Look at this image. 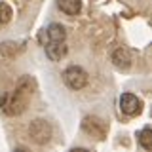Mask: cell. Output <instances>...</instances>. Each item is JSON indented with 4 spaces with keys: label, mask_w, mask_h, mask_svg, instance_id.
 <instances>
[{
    "label": "cell",
    "mask_w": 152,
    "mask_h": 152,
    "mask_svg": "<svg viewBox=\"0 0 152 152\" xmlns=\"http://www.w3.org/2000/svg\"><path fill=\"white\" fill-rule=\"evenodd\" d=\"M31 97H32V82L28 78H23L21 82L15 86L13 93L10 95V99L6 101V104H4V112H6L8 116H17V114H21L27 108Z\"/></svg>",
    "instance_id": "6da1fadb"
},
{
    "label": "cell",
    "mask_w": 152,
    "mask_h": 152,
    "mask_svg": "<svg viewBox=\"0 0 152 152\" xmlns=\"http://www.w3.org/2000/svg\"><path fill=\"white\" fill-rule=\"evenodd\" d=\"M82 129L88 133V135L95 137V139L103 141L107 137V131H108V126L107 122L101 120L99 116H86L82 120Z\"/></svg>",
    "instance_id": "7a4b0ae2"
},
{
    "label": "cell",
    "mask_w": 152,
    "mask_h": 152,
    "mask_svg": "<svg viewBox=\"0 0 152 152\" xmlns=\"http://www.w3.org/2000/svg\"><path fill=\"white\" fill-rule=\"evenodd\" d=\"M65 84L69 86L70 89H82L86 84H88V72L78 65H72L63 72Z\"/></svg>",
    "instance_id": "3957f363"
},
{
    "label": "cell",
    "mask_w": 152,
    "mask_h": 152,
    "mask_svg": "<svg viewBox=\"0 0 152 152\" xmlns=\"http://www.w3.org/2000/svg\"><path fill=\"white\" fill-rule=\"evenodd\" d=\"M28 137L36 142V145H46L51 137V127L46 120H34L28 126Z\"/></svg>",
    "instance_id": "277c9868"
},
{
    "label": "cell",
    "mask_w": 152,
    "mask_h": 152,
    "mask_svg": "<svg viewBox=\"0 0 152 152\" xmlns=\"http://www.w3.org/2000/svg\"><path fill=\"white\" fill-rule=\"evenodd\" d=\"M141 107H142L141 99L137 97V95H133V93H124L120 97V110L124 114H127V116H135V114H139Z\"/></svg>",
    "instance_id": "5b68a950"
},
{
    "label": "cell",
    "mask_w": 152,
    "mask_h": 152,
    "mask_svg": "<svg viewBox=\"0 0 152 152\" xmlns=\"http://www.w3.org/2000/svg\"><path fill=\"white\" fill-rule=\"evenodd\" d=\"M66 46L65 42H50V44L46 46V55L50 57L51 61H61L63 57L66 55Z\"/></svg>",
    "instance_id": "8992f818"
},
{
    "label": "cell",
    "mask_w": 152,
    "mask_h": 152,
    "mask_svg": "<svg viewBox=\"0 0 152 152\" xmlns=\"http://www.w3.org/2000/svg\"><path fill=\"white\" fill-rule=\"evenodd\" d=\"M46 34H48V40L50 42H65L66 31H65L63 25H59V23H51V25L46 28Z\"/></svg>",
    "instance_id": "52a82bcc"
},
{
    "label": "cell",
    "mask_w": 152,
    "mask_h": 152,
    "mask_svg": "<svg viewBox=\"0 0 152 152\" xmlns=\"http://www.w3.org/2000/svg\"><path fill=\"white\" fill-rule=\"evenodd\" d=\"M57 6L66 15H78L82 10V0H57Z\"/></svg>",
    "instance_id": "ba28073f"
},
{
    "label": "cell",
    "mask_w": 152,
    "mask_h": 152,
    "mask_svg": "<svg viewBox=\"0 0 152 152\" xmlns=\"http://www.w3.org/2000/svg\"><path fill=\"white\" fill-rule=\"evenodd\" d=\"M129 53H127L126 50H116L112 53V63L118 66V69H122V70H126V69H129Z\"/></svg>",
    "instance_id": "9c48e42d"
},
{
    "label": "cell",
    "mask_w": 152,
    "mask_h": 152,
    "mask_svg": "<svg viewBox=\"0 0 152 152\" xmlns=\"http://www.w3.org/2000/svg\"><path fill=\"white\" fill-rule=\"evenodd\" d=\"M139 142H141V146L145 150L152 148V129L150 127H145V129L139 133Z\"/></svg>",
    "instance_id": "30bf717a"
},
{
    "label": "cell",
    "mask_w": 152,
    "mask_h": 152,
    "mask_svg": "<svg viewBox=\"0 0 152 152\" xmlns=\"http://www.w3.org/2000/svg\"><path fill=\"white\" fill-rule=\"evenodd\" d=\"M12 15H13L12 8H10L6 2H0V27L12 21Z\"/></svg>",
    "instance_id": "8fae6325"
}]
</instances>
